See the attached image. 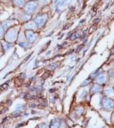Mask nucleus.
I'll list each match as a JSON object with an SVG mask.
<instances>
[{
    "mask_svg": "<svg viewBox=\"0 0 114 128\" xmlns=\"http://www.w3.org/2000/svg\"><path fill=\"white\" fill-rule=\"evenodd\" d=\"M99 20H100L99 19V18H96V19H95V20H94V22L95 23H99Z\"/></svg>",
    "mask_w": 114,
    "mask_h": 128,
    "instance_id": "7ed1b4c3",
    "label": "nucleus"
},
{
    "mask_svg": "<svg viewBox=\"0 0 114 128\" xmlns=\"http://www.w3.org/2000/svg\"><path fill=\"white\" fill-rule=\"evenodd\" d=\"M57 1H58V0H56V2H57Z\"/></svg>",
    "mask_w": 114,
    "mask_h": 128,
    "instance_id": "f8f14e48",
    "label": "nucleus"
},
{
    "mask_svg": "<svg viewBox=\"0 0 114 128\" xmlns=\"http://www.w3.org/2000/svg\"><path fill=\"white\" fill-rule=\"evenodd\" d=\"M48 0H41V1L42 3H45Z\"/></svg>",
    "mask_w": 114,
    "mask_h": 128,
    "instance_id": "0eeeda50",
    "label": "nucleus"
},
{
    "mask_svg": "<svg viewBox=\"0 0 114 128\" xmlns=\"http://www.w3.org/2000/svg\"><path fill=\"white\" fill-rule=\"evenodd\" d=\"M96 14V12H93V13L91 14V16H92V17H93L94 16H95Z\"/></svg>",
    "mask_w": 114,
    "mask_h": 128,
    "instance_id": "423d86ee",
    "label": "nucleus"
},
{
    "mask_svg": "<svg viewBox=\"0 0 114 128\" xmlns=\"http://www.w3.org/2000/svg\"><path fill=\"white\" fill-rule=\"evenodd\" d=\"M83 47V46L82 45H80V46H79V47H78V48H77V50H78V51H79L80 50H81V48Z\"/></svg>",
    "mask_w": 114,
    "mask_h": 128,
    "instance_id": "20e7f679",
    "label": "nucleus"
},
{
    "mask_svg": "<svg viewBox=\"0 0 114 128\" xmlns=\"http://www.w3.org/2000/svg\"><path fill=\"white\" fill-rule=\"evenodd\" d=\"M25 2V0H14V3L18 6H22Z\"/></svg>",
    "mask_w": 114,
    "mask_h": 128,
    "instance_id": "f03ea898",
    "label": "nucleus"
},
{
    "mask_svg": "<svg viewBox=\"0 0 114 128\" xmlns=\"http://www.w3.org/2000/svg\"><path fill=\"white\" fill-rule=\"evenodd\" d=\"M1 1H5V0H1Z\"/></svg>",
    "mask_w": 114,
    "mask_h": 128,
    "instance_id": "9b49d317",
    "label": "nucleus"
},
{
    "mask_svg": "<svg viewBox=\"0 0 114 128\" xmlns=\"http://www.w3.org/2000/svg\"><path fill=\"white\" fill-rule=\"evenodd\" d=\"M86 33H87V30H85L83 32V34H84V35H85V34H86Z\"/></svg>",
    "mask_w": 114,
    "mask_h": 128,
    "instance_id": "6e6552de",
    "label": "nucleus"
},
{
    "mask_svg": "<svg viewBox=\"0 0 114 128\" xmlns=\"http://www.w3.org/2000/svg\"><path fill=\"white\" fill-rule=\"evenodd\" d=\"M38 6V3L36 1H31L26 3L25 5V10L29 13H31L33 12L37 8Z\"/></svg>",
    "mask_w": 114,
    "mask_h": 128,
    "instance_id": "f257e3e1",
    "label": "nucleus"
},
{
    "mask_svg": "<svg viewBox=\"0 0 114 128\" xmlns=\"http://www.w3.org/2000/svg\"><path fill=\"white\" fill-rule=\"evenodd\" d=\"M76 37H79V35L77 34H76Z\"/></svg>",
    "mask_w": 114,
    "mask_h": 128,
    "instance_id": "1a4fd4ad",
    "label": "nucleus"
},
{
    "mask_svg": "<svg viewBox=\"0 0 114 128\" xmlns=\"http://www.w3.org/2000/svg\"><path fill=\"white\" fill-rule=\"evenodd\" d=\"M51 52V51H50V52H48L47 53V55H48V54H50V52Z\"/></svg>",
    "mask_w": 114,
    "mask_h": 128,
    "instance_id": "9d476101",
    "label": "nucleus"
},
{
    "mask_svg": "<svg viewBox=\"0 0 114 128\" xmlns=\"http://www.w3.org/2000/svg\"><path fill=\"white\" fill-rule=\"evenodd\" d=\"M55 89H54L53 90V89H50V92H51V93H52V92H53L54 91H55Z\"/></svg>",
    "mask_w": 114,
    "mask_h": 128,
    "instance_id": "39448f33",
    "label": "nucleus"
}]
</instances>
